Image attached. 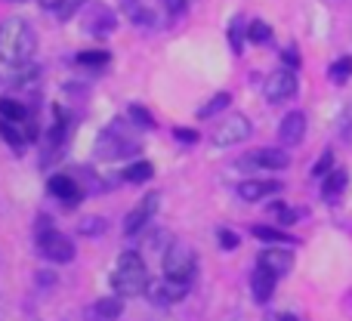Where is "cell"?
<instances>
[{
  "label": "cell",
  "mask_w": 352,
  "mask_h": 321,
  "mask_svg": "<svg viewBox=\"0 0 352 321\" xmlns=\"http://www.w3.org/2000/svg\"><path fill=\"white\" fill-rule=\"evenodd\" d=\"M285 59L291 62V65H297V62H300V59H297V53H294V49H285Z\"/></svg>",
  "instance_id": "cell-37"
},
{
  "label": "cell",
  "mask_w": 352,
  "mask_h": 321,
  "mask_svg": "<svg viewBox=\"0 0 352 321\" xmlns=\"http://www.w3.org/2000/svg\"><path fill=\"white\" fill-rule=\"evenodd\" d=\"M37 254L43 256V260L50 263H72L74 260V244L68 241V235H62V232L56 229H43L37 232Z\"/></svg>",
  "instance_id": "cell-4"
},
{
  "label": "cell",
  "mask_w": 352,
  "mask_h": 321,
  "mask_svg": "<svg viewBox=\"0 0 352 321\" xmlns=\"http://www.w3.org/2000/svg\"><path fill=\"white\" fill-rule=\"evenodd\" d=\"M105 232V219L102 217H87L80 223V235H102Z\"/></svg>",
  "instance_id": "cell-30"
},
{
  "label": "cell",
  "mask_w": 352,
  "mask_h": 321,
  "mask_svg": "<svg viewBox=\"0 0 352 321\" xmlns=\"http://www.w3.org/2000/svg\"><path fill=\"white\" fill-rule=\"evenodd\" d=\"M62 0H41V6H47V10H59Z\"/></svg>",
  "instance_id": "cell-36"
},
{
  "label": "cell",
  "mask_w": 352,
  "mask_h": 321,
  "mask_svg": "<svg viewBox=\"0 0 352 321\" xmlns=\"http://www.w3.org/2000/svg\"><path fill=\"white\" fill-rule=\"evenodd\" d=\"M229 102H232V93H217V96H213L210 102L201 105V109H198V118H201V121H207V118L219 115L223 109H229Z\"/></svg>",
  "instance_id": "cell-22"
},
{
  "label": "cell",
  "mask_w": 352,
  "mask_h": 321,
  "mask_svg": "<svg viewBox=\"0 0 352 321\" xmlns=\"http://www.w3.org/2000/svg\"><path fill=\"white\" fill-rule=\"evenodd\" d=\"M297 93V74L294 68H278L266 78V99L269 102H285Z\"/></svg>",
  "instance_id": "cell-7"
},
{
  "label": "cell",
  "mask_w": 352,
  "mask_h": 321,
  "mask_svg": "<svg viewBox=\"0 0 352 321\" xmlns=\"http://www.w3.org/2000/svg\"><path fill=\"white\" fill-rule=\"evenodd\" d=\"M158 192H152V195H146V201L142 204H136L133 210L127 213V219H124V235H136V232L142 229V225L152 219V213L158 210Z\"/></svg>",
  "instance_id": "cell-10"
},
{
  "label": "cell",
  "mask_w": 352,
  "mask_h": 321,
  "mask_svg": "<svg viewBox=\"0 0 352 321\" xmlns=\"http://www.w3.org/2000/svg\"><path fill=\"white\" fill-rule=\"evenodd\" d=\"M256 266L269 269L272 275L281 278V275H287L294 269V254L285 247H266V250H260V256H256Z\"/></svg>",
  "instance_id": "cell-9"
},
{
  "label": "cell",
  "mask_w": 352,
  "mask_h": 321,
  "mask_svg": "<svg viewBox=\"0 0 352 321\" xmlns=\"http://www.w3.org/2000/svg\"><path fill=\"white\" fill-rule=\"evenodd\" d=\"M34 47H37L34 28L25 19H6L0 25V62L3 65H12V68L25 65L34 56Z\"/></svg>",
  "instance_id": "cell-1"
},
{
  "label": "cell",
  "mask_w": 352,
  "mask_h": 321,
  "mask_svg": "<svg viewBox=\"0 0 352 321\" xmlns=\"http://www.w3.org/2000/svg\"><path fill=\"white\" fill-rule=\"evenodd\" d=\"M217 238H219V244H223V250H235L238 244H241V238H238L235 232H229V229H219Z\"/></svg>",
  "instance_id": "cell-32"
},
{
  "label": "cell",
  "mask_w": 352,
  "mask_h": 321,
  "mask_svg": "<svg viewBox=\"0 0 352 321\" xmlns=\"http://www.w3.org/2000/svg\"><path fill=\"white\" fill-rule=\"evenodd\" d=\"M115 12L102 10V6H93L90 12V22H87V31H93V34H109L111 28H115Z\"/></svg>",
  "instance_id": "cell-18"
},
{
  "label": "cell",
  "mask_w": 352,
  "mask_h": 321,
  "mask_svg": "<svg viewBox=\"0 0 352 321\" xmlns=\"http://www.w3.org/2000/svg\"><path fill=\"white\" fill-rule=\"evenodd\" d=\"M248 37H250V41H254V43H266L269 37H272V28H269L266 22H260V19H256V22H250Z\"/></svg>",
  "instance_id": "cell-27"
},
{
  "label": "cell",
  "mask_w": 352,
  "mask_h": 321,
  "mask_svg": "<svg viewBox=\"0 0 352 321\" xmlns=\"http://www.w3.org/2000/svg\"><path fill=\"white\" fill-rule=\"evenodd\" d=\"M47 188H50V195L53 198H59V201H65V204H78L80 201V186L72 179L68 173H56V176H50V182H47Z\"/></svg>",
  "instance_id": "cell-14"
},
{
  "label": "cell",
  "mask_w": 352,
  "mask_h": 321,
  "mask_svg": "<svg viewBox=\"0 0 352 321\" xmlns=\"http://www.w3.org/2000/svg\"><path fill=\"white\" fill-rule=\"evenodd\" d=\"M275 281H278V275H272L269 269L256 266L254 275H250V294H254L256 303H269L275 294Z\"/></svg>",
  "instance_id": "cell-15"
},
{
  "label": "cell",
  "mask_w": 352,
  "mask_h": 321,
  "mask_svg": "<svg viewBox=\"0 0 352 321\" xmlns=\"http://www.w3.org/2000/svg\"><path fill=\"white\" fill-rule=\"evenodd\" d=\"M349 78H352V56H343V59H337L331 65V80L334 84H346Z\"/></svg>",
  "instance_id": "cell-25"
},
{
  "label": "cell",
  "mask_w": 352,
  "mask_h": 321,
  "mask_svg": "<svg viewBox=\"0 0 352 321\" xmlns=\"http://www.w3.org/2000/svg\"><path fill=\"white\" fill-rule=\"evenodd\" d=\"M195 272H198V256L186 244H170L164 254V278L179 281V285H192Z\"/></svg>",
  "instance_id": "cell-3"
},
{
  "label": "cell",
  "mask_w": 352,
  "mask_h": 321,
  "mask_svg": "<svg viewBox=\"0 0 352 321\" xmlns=\"http://www.w3.org/2000/svg\"><path fill=\"white\" fill-rule=\"evenodd\" d=\"M291 164V155L285 148H260L241 158V167H260V170H285Z\"/></svg>",
  "instance_id": "cell-8"
},
{
  "label": "cell",
  "mask_w": 352,
  "mask_h": 321,
  "mask_svg": "<svg viewBox=\"0 0 352 321\" xmlns=\"http://www.w3.org/2000/svg\"><path fill=\"white\" fill-rule=\"evenodd\" d=\"M0 118H6V121H16V124H28L31 118H28V109H25L19 99H12V96H3L0 99Z\"/></svg>",
  "instance_id": "cell-20"
},
{
  "label": "cell",
  "mask_w": 352,
  "mask_h": 321,
  "mask_svg": "<svg viewBox=\"0 0 352 321\" xmlns=\"http://www.w3.org/2000/svg\"><path fill=\"white\" fill-rule=\"evenodd\" d=\"M250 136V121L244 115H232L229 121H219V127L213 130V146L219 148H229V146H238Z\"/></svg>",
  "instance_id": "cell-6"
},
{
  "label": "cell",
  "mask_w": 352,
  "mask_h": 321,
  "mask_svg": "<svg viewBox=\"0 0 352 321\" xmlns=\"http://www.w3.org/2000/svg\"><path fill=\"white\" fill-rule=\"evenodd\" d=\"M155 176V164L152 161H136L124 170V179L127 182H148Z\"/></svg>",
  "instance_id": "cell-21"
},
{
  "label": "cell",
  "mask_w": 352,
  "mask_h": 321,
  "mask_svg": "<svg viewBox=\"0 0 352 321\" xmlns=\"http://www.w3.org/2000/svg\"><path fill=\"white\" fill-rule=\"evenodd\" d=\"M130 118H133V124H140V127L155 130V118H152V111L142 109V105H130Z\"/></svg>",
  "instance_id": "cell-28"
},
{
  "label": "cell",
  "mask_w": 352,
  "mask_h": 321,
  "mask_svg": "<svg viewBox=\"0 0 352 321\" xmlns=\"http://www.w3.org/2000/svg\"><path fill=\"white\" fill-rule=\"evenodd\" d=\"M281 188L285 186L278 179H248L238 186V195H241V201H263L266 195H278Z\"/></svg>",
  "instance_id": "cell-16"
},
{
  "label": "cell",
  "mask_w": 352,
  "mask_h": 321,
  "mask_svg": "<svg viewBox=\"0 0 352 321\" xmlns=\"http://www.w3.org/2000/svg\"><path fill=\"white\" fill-rule=\"evenodd\" d=\"M22 124H16V121H6V118H0V136L6 140V146L12 148L16 155H22L25 152V146H28V133H22Z\"/></svg>",
  "instance_id": "cell-17"
},
{
  "label": "cell",
  "mask_w": 352,
  "mask_h": 321,
  "mask_svg": "<svg viewBox=\"0 0 352 321\" xmlns=\"http://www.w3.org/2000/svg\"><path fill=\"white\" fill-rule=\"evenodd\" d=\"M148 269L136 250H124L118 256V266L111 272V287H115L118 297H142L148 291Z\"/></svg>",
  "instance_id": "cell-2"
},
{
  "label": "cell",
  "mask_w": 352,
  "mask_h": 321,
  "mask_svg": "<svg viewBox=\"0 0 352 321\" xmlns=\"http://www.w3.org/2000/svg\"><path fill=\"white\" fill-rule=\"evenodd\" d=\"M146 294L155 300V303H179V300L188 294V285H179V281H170V278H161V281H152Z\"/></svg>",
  "instance_id": "cell-13"
},
{
  "label": "cell",
  "mask_w": 352,
  "mask_h": 321,
  "mask_svg": "<svg viewBox=\"0 0 352 321\" xmlns=\"http://www.w3.org/2000/svg\"><path fill=\"white\" fill-rule=\"evenodd\" d=\"M161 3H164L167 16H170V19H176V16H182V12H186L188 0H161Z\"/></svg>",
  "instance_id": "cell-34"
},
{
  "label": "cell",
  "mask_w": 352,
  "mask_h": 321,
  "mask_svg": "<svg viewBox=\"0 0 352 321\" xmlns=\"http://www.w3.org/2000/svg\"><path fill=\"white\" fill-rule=\"evenodd\" d=\"M269 213H272V217H278V223H281V225L297 223V217H300L297 210H291V207H285V204H272V207H269Z\"/></svg>",
  "instance_id": "cell-29"
},
{
  "label": "cell",
  "mask_w": 352,
  "mask_h": 321,
  "mask_svg": "<svg viewBox=\"0 0 352 321\" xmlns=\"http://www.w3.org/2000/svg\"><path fill=\"white\" fill-rule=\"evenodd\" d=\"M331 167H334V155L324 152L322 158L316 161V167H312V176H328V173H331Z\"/></svg>",
  "instance_id": "cell-31"
},
{
  "label": "cell",
  "mask_w": 352,
  "mask_h": 321,
  "mask_svg": "<svg viewBox=\"0 0 352 321\" xmlns=\"http://www.w3.org/2000/svg\"><path fill=\"white\" fill-rule=\"evenodd\" d=\"M244 19L241 16H235L232 19V25H229V43H232V53H241V43H244Z\"/></svg>",
  "instance_id": "cell-26"
},
{
  "label": "cell",
  "mask_w": 352,
  "mask_h": 321,
  "mask_svg": "<svg viewBox=\"0 0 352 321\" xmlns=\"http://www.w3.org/2000/svg\"><path fill=\"white\" fill-rule=\"evenodd\" d=\"M303 136H306V115L303 111H291V115H285V121H281V127H278L281 146H300Z\"/></svg>",
  "instance_id": "cell-12"
},
{
  "label": "cell",
  "mask_w": 352,
  "mask_h": 321,
  "mask_svg": "<svg viewBox=\"0 0 352 321\" xmlns=\"http://www.w3.org/2000/svg\"><path fill=\"white\" fill-rule=\"evenodd\" d=\"M346 182H349V173L343 167H337V170H331L328 176H324V186H322V195H324V201H334L337 195L346 188Z\"/></svg>",
  "instance_id": "cell-19"
},
{
  "label": "cell",
  "mask_w": 352,
  "mask_h": 321,
  "mask_svg": "<svg viewBox=\"0 0 352 321\" xmlns=\"http://www.w3.org/2000/svg\"><path fill=\"white\" fill-rule=\"evenodd\" d=\"M109 62H111V56L105 49H84V53H78V65H84V68H105Z\"/></svg>",
  "instance_id": "cell-23"
},
{
  "label": "cell",
  "mask_w": 352,
  "mask_h": 321,
  "mask_svg": "<svg viewBox=\"0 0 352 321\" xmlns=\"http://www.w3.org/2000/svg\"><path fill=\"white\" fill-rule=\"evenodd\" d=\"M133 19H136V25H140V28H142V25H146V28L152 25V12H148V10H136Z\"/></svg>",
  "instance_id": "cell-35"
},
{
  "label": "cell",
  "mask_w": 352,
  "mask_h": 321,
  "mask_svg": "<svg viewBox=\"0 0 352 321\" xmlns=\"http://www.w3.org/2000/svg\"><path fill=\"white\" fill-rule=\"evenodd\" d=\"M254 238H260V241H275V244H294L291 235H285V232L272 229V225H254Z\"/></svg>",
  "instance_id": "cell-24"
},
{
  "label": "cell",
  "mask_w": 352,
  "mask_h": 321,
  "mask_svg": "<svg viewBox=\"0 0 352 321\" xmlns=\"http://www.w3.org/2000/svg\"><path fill=\"white\" fill-rule=\"evenodd\" d=\"M96 152H99V158H105V161H121V158H127V155L140 152V146H136V140L133 136H127L124 130L109 127L102 136H99Z\"/></svg>",
  "instance_id": "cell-5"
},
{
  "label": "cell",
  "mask_w": 352,
  "mask_h": 321,
  "mask_svg": "<svg viewBox=\"0 0 352 321\" xmlns=\"http://www.w3.org/2000/svg\"><path fill=\"white\" fill-rule=\"evenodd\" d=\"M124 316V297H102L96 303H90L84 309V318L87 321H118Z\"/></svg>",
  "instance_id": "cell-11"
},
{
  "label": "cell",
  "mask_w": 352,
  "mask_h": 321,
  "mask_svg": "<svg viewBox=\"0 0 352 321\" xmlns=\"http://www.w3.org/2000/svg\"><path fill=\"white\" fill-rule=\"evenodd\" d=\"M173 136H176L179 142H186V146H195V142L201 140L198 130H188V127H176V130H173Z\"/></svg>",
  "instance_id": "cell-33"
}]
</instances>
